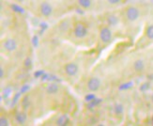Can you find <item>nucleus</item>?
<instances>
[{
    "label": "nucleus",
    "mask_w": 153,
    "mask_h": 126,
    "mask_svg": "<svg viewBox=\"0 0 153 126\" xmlns=\"http://www.w3.org/2000/svg\"><path fill=\"white\" fill-rule=\"evenodd\" d=\"M41 12H42V14L43 16H45V17L50 16L52 14V12H53V9H52L51 5L48 2L42 3V5H41Z\"/></svg>",
    "instance_id": "423d86ee"
},
{
    "label": "nucleus",
    "mask_w": 153,
    "mask_h": 126,
    "mask_svg": "<svg viewBox=\"0 0 153 126\" xmlns=\"http://www.w3.org/2000/svg\"><path fill=\"white\" fill-rule=\"evenodd\" d=\"M78 4L84 9H88L91 6V0H78Z\"/></svg>",
    "instance_id": "f8f14e48"
},
{
    "label": "nucleus",
    "mask_w": 153,
    "mask_h": 126,
    "mask_svg": "<svg viewBox=\"0 0 153 126\" xmlns=\"http://www.w3.org/2000/svg\"><path fill=\"white\" fill-rule=\"evenodd\" d=\"M74 36L76 38L82 39V38H85L86 35H88V28H86V26L84 24L78 23L74 26Z\"/></svg>",
    "instance_id": "f03ea898"
},
{
    "label": "nucleus",
    "mask_w": 153,
    "mask_h": 126,
    "mask_svg": "<svg viewBox=\"0 0 153 126\" xmlns=\"http://www.w3.org/2000/svg\"><path fill=\"white\" fill-rule=\"evenodd\" d=\"M31 65H32V61H31V58L30 57H27L25 60V66L26 68H29L31 67Z\"/></svg>",
    "instance_id": "5701e85b"
},
{
    "label": "nucleus",
    "mask_w": 153,
    "mask_h": 126,
    "mask_svg": "<svg viewBox=\"0 0 153 126\" xmlns=\"http://www.w3.org/2000/svg\"><path fill=\"white\" fill-rule=\"evenodd\" d=\"M44 75V72L43 71H38L37 72H35L34 74V75H35V77H39V76H42V75Z\"/></svg>",
    "instance_id": "a878e982"
},
{
    "label": "nucleus",
    "mask_w": 153,
    "mask_h": 126,
    "mask_svg": "<svg viewBox=\"0 0 153 126\" xmlns=\"http://www.w3.org/2000/svg\"><path fill=\"white\" fill-rule=\"evenodd\" d=\"M107 1L110 3V4H113V5H116V4H118L120 3L121 0H107Z\"/></svg>",
    "instance_id": "bb28decb"
},
{
    "label": "nucleus",
    "mask_w": 153,
    "mask_h": 126,
    "mask_svg": "<svg viewBox=\"0 0 153 126\" xmlns=\"http://www.w3.org/2000/svg\"><path fill=\"white\" fill-rule=\"evenodd\" d=\"M151 122H152V124H153V116H152V119H151Z\"/></svg>",
    "instance_id": "c756f323"
},
{
    "label": "nucleus",
    "mask_w": 153,
    "mask_h": 126,
    "mask_svg": "<svg viewBox=\"0 0 153 126\" xmlns=\"http://www.w3.org/2000/svg\"><path fill=\"white\" fill-rule=\"evenodd\" d=\"M140 16V11L137 8L134 6H131L126 10V17L130 22H134Z\"/></svg>",
    "instance_id": "f257e3e1"
},
{
    "label": "nucleus",
    "mask_w": 153,
    "mask_h": 126,
    "mask_svg": "<svg viewBox=\"0 0 153 126\" xmlns=\"http://www.w3.org/2000/svg\"><path fill=\"white\" fill-rule=\"evenodd\" d=\"M11 93V89L10 88V87H8V88H6L4 90H3V96H4V98L5 99H7L9 97V95Z\"/></svg>",
    "instance_id": "6ab92c4d"
},
{
    "label": "nucleus",
    "mask_w": 153,
    "mask_h": 126,
    "mask_svg": "<svg viewBox=\"0 0 153 126\" xmlns=\"http://www.w3.org/2000/svg\"><path fill=\"white\" fill-rule=\"evenodd\" d=\"M26 114L24 112H17L15 114V120L19 124H24L26 122Z\"/></svg>",
    "instance_id": "6e6552de"
},
{
    "label": "nucleus",
    "mask_w": 153,
    "mask_h": 126,
    "mask_svg": "<svg viewBox=\"0 0 153 126\" xmlns=\"http://www.w3.org/2000/svg\"><path fill=\"white\" fill-rule=\"evenodd\" d=\"M4 47H5L6 50H8L10 52L14 51L17 48V43L15 42V40H13V39H8L4 42Z\"/></svg>",
    "instance_id": "0eeeda50"
},
{
    "label": "nucleus",
    "mask_w": 153,
    "mask_h": 126,
    "mask_svg": "<svg viewBox=\"0 0 153 126\" xmlns=\"http://www.w3.org/2000/svg\"><path fill=\"white\" fill-rule=\"evenodd\" d=\"M85 101L86 102H91V101H93V100H94V99H96V96L94 95V94H88V95H86L85 96Z\"/></svg>",
    "instance_id": "4be33fe9"
},
{
    "label": "nucleus",
    "mask_w": 153,
    "mask_h": 126,
    "mask_svg": "<svg viewBox=\"0 0 153 126\" xmlns=\"http://www.w3.org/2000/svg\"><path fill=\"white\" fill-rule=\"evenodd\" d=\"M46 91H47V93H49V94H55L58 91V86L55 83H52L47 87Z\"/></svg>",
    "instance_id": "9b49d317"
},
{
    "label": "nucleus",
    "mask_w": 153,
    "mask_h": 126,
    "mask_svg": "<svg viewBox=\"0 0 153 126\" xmlns=\"http://www.w3.org/2000/svg\"><path fill=\"white\" fill-rule=\"evenodd\" d=\"M152 100H153V95H152Z\"/></svg>",
    "instance_id": "7c9ffc66"
},
{
    "label": "nucleus",
    "mask_w": 153,
    "mask_h": 126,
    "mask_svg": "<svg viewBox=\"0 0 153 126\" xmlns=\"http://www.w3.org/2000/svg\"><path fill=\"white\" fill-rule=\"evenodd\" d=\"M21 94H22L21 92H18V93L14 96V99H13V101H12V104H15L17 103L18 99H19V97H20V95H21Z\"/></svg>",
    "instance_id": "393cba45"
},
{
    "label": "nucleus",
    "mask_w": 153,
    "mask_h": 126,
    "mask_svg": "<svg viewBox=\"0 0 153 126\" xmlns=\"http://www.w3.org/2000/svg\"><path fill=\"white\" fill-rule=\"evenodd\" d=\"M28 89H29V86L28 85H25L21 88V89H20V92H21V93H25V92L28 91Z\"/></svg>",
    "instance_id": "b1692460"
},
{
    "label": "nucleus",
    "mask_w": 153,
    "mask_h": 126,
    "mask_svg": "<svg viewBox=\"0 0 153 126\" xmlns=\"http://www.w3.org/2000/svg\"><path fill=\"white\" fill-rule=\"evenodd\" d=\"M11 9L14 12H17V13H24L25 12V10L24 8H22L21 6H19L17 4H12L11 5Z\"/></svg>",
    "instance_id": "2eb2a0df"
},
{
    "label": "nucleus",
    "mask_w": 153,
    "mask_h": 126,
    "mask_svg": "<svg viewBox=\"0 0 153 126\" xmlns=\"http://www.w3.org/2000/svg\"><path fill=\"white\" fill-rule=\"evenodd\" d=\"M101 102H102L101 99H97V98H96V99H94L93 101L89 102V103H88V105H89V107H94L95 105H98Z\"/></svg>",
    "instance_id": "f3484780"
},
{
    "label": "nucleus",
    "mask_w": 153,
    "mask_h": 126,
    "mask_svg": "<svg viewBox=\"0 0 153 126\" xmlns=\"http://www.w3.org/2000/svg\"><path fill=\"white\" fill-rule=\"evenodd\" d=\"M123 105L121 104H117L115 105V112H116V114L117 115H120L123 113Z\"/></svg>",
    "instance_id": "dca6fc26"
},
{
    "label": "nucleus",
    "mask_w": 153,
    "mask_h": 126,
    "mask_svg": "<svg viewBox=\"0 0 153 126\" xmlns=\"http://www.w3.org/2000/svg\"><path fill=\"white\" fill-rule=\"evenodd\" d=\"M134 68L136 72H143L145 69V63L142 59H137L134 63Z\"/></svg>",
    "instance_id": "9d476101"
},
{
    "label": "nucleus",
    "mask_w": 153,
    "mask_h": 126,
    "mask_svg": "<svg viewBox=\"0 0 153 126\" xmlns=\"http://www.w3.org/2000/svg\"><path fill=\"white\" fill-rule=\"evenodd\" d=\"M17 1H19V2H23V1H25V0H17Z\"/></svg>",
    "instance_id": "c85d7f7f"
},
{
    "label": "nucleus",
    "mask_w": 153,
    "mask_h": 126,
    "mask_svg": "<svg viewBox=\"0 0 153 126\" xmlns=\"http://www.w3.org/2000/svg\"><path fill=\"white\" fill-rule=\"evenodd\" d=\"M131 86H132V83H131V82L126 83V84L121 85L120 87H119V89H120V90H123V89H128L131 88Z\"/></svg>",
    "instance_id": "aec40b11"
},
{
    "label": "nucleus",
    "mask_w": 153,
    "mask_h": 126,
    "mask_svg": "<svg viewBox=\"0 0 153 126\" xmlns=\"http://www.w3.org/2000/svg\"><path fill=\"white\" fill-rule=\"evenodd\" d=\"M0 125H1V126H8L9 125L8 120H7L6 118L2 117L1 119H0Z\"/></svg>",
    "instance_id": "412c9836"
},
{
    "label": "nucleus",
    "mask_w": 153,
    "mask_h": 126,
    "mask_svg": "<svg viewBox=\"0 0 153 126\" xmlns=\"http://www.w3.org/2000/svg\"><path fill=\"white\" fill-rule=\"evenodd\" d=\"M78 71H79V68L76 63L71 62L65 66V72L69 76H74L78 72Z\"/></svg>",
    "instance_id": "20e7f679"
},
{
    "label": "nucleus",
    "mask_w": 153,
    "mask_h": 126,
    "mask_svg": "<svg viewBox=\"0 0 153 126\" xmlns=\"http://www.w3.org/2000/svg\"><path fill=\"white\" fill-rule=\"evenodd\" d=\"M100 38L102 42H109L112 40V31L108 28H102L100 31Z\"/></svg>",
    "instance_id": "7ed1b4c3"
},
{
    "label": "nucleus",
    "mask_w": 153,
    "mask_h": 126,
    "mask_svg": "<svg viewBox=\"0 0 153 126\" xmlns=\"http://www.w3.org/2000/svg\"><path fill=\"white\" fill-rule=\"evenodd\" d=\"M0 77H1V78L4 77V70H3V68L0 69Z\"/></svg>",
    "instance_id": "cd10ccee"
},
{
    "label": "nucleus",
    "mask_w": 153,
    "mask_h": 126,
    "mask_svg": "<svg viewBox=\"0 0 153 126\" xmlns=\"http://www.w3.org/2000/svg\"><path fill=\"white\" fill-rule=\"evenodd\" d=\"M146 36L149 40H153V25H149L146 29Z\"/></svg>",
    "instance_id": "4468645a"
},
{
    "label": "nucleus",
    "mask_w": 153,
    "mask_h": 126,
    "mask_svg": "<svg viewBox=\"0 0 153 126\" xmlns=\"http://www.w3.org/2000/svg\"><path fill=\"white\" fill-rule=\"evenodd\" d=\"M70 122V119L67 115H62L58 118V120L56 121V125L58 126H66L68 125Z\"/></svg>",
    "instance_id": "1a4fd4ad"
},
{
    "label": "nucleus",
    "mask_w": 153,
    "mask_h": 126,
    "mask_svg": "<svg viewBox=\"0 0 153 126\" xmlns=\"http://www.w3.org/2000/svg\"><path fill=\"white\" fill-rule=\"evenodd\" d=\"M29 99H28V97L27 96H25L24 99H23V102H22V104H23V107H24V108L25 109H26L28 107V105H29Z\"/></svg>",
    "instance_id": "a211bd4d"
},
{
    "label": "nucleus",
    "mask_w": 153,
    "mask_h": 126,
    "mask_svg": "<svg viewBox=\"0 0 153 126\" xmlns=\"http://www.w3.org/2000/svg\"><path fill=\"white\" fill-rule=\"evenodd\" d=\"M101 87V80L97 77L90 78L88 82V88L90 91H97Z\"/></svg>",
    "instance_id": "39448f33"
},
{
    "label": "nucleus",
    "mask_w": 153,
    "mask_h": 126,
    "mask_svg": "<svg viewBox=\"0 0 153 126\" xmlns=\"http://www.w3.org/2000/svg\"><path fill=\"white\" fill-rule=\"evenodd\" d=\"M107 23L109 25H116L118 23V19L115 15H110L107 18Z\"/></svg>",
    "instance_id": "ddd939ff"
}]
</instances>
